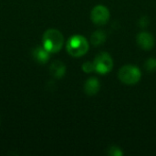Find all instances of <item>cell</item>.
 <instances>
[{
  "instance_id": "6da1fadb",
  "label": "cell",
  "mask_w": 156,
  "mask_h": 156,
  "mask_svg": "<svg viewBox=\"0 0 156 156\" xmlns=\"http://www.w3.org/2000/svg\"><path fill=\"white\" fill-rule=\"evenodd\" d=\"M42 44L49 53H57L61 50L64 45V37L59 30L50 28L44 33Z\"/></svg>"
},
{
  "instance_id": "7a4b0ae2",
  "label": "cell",
  "mask_w": 156,
  "mask_h": 156,
  "mask_svg": "<svg viewBox=\"0 0 156 156\" xmlns=\"http://www.w3.org/2000/svg\"><path fill=\"white\" fill-rule=\"evenodd\" d=\"M90 48L88 39L81 35H74L70 37L66 43V49L68 53L74 58H80L84 56Z\"/></svg>"
},
{
  "instance_id": "3957f363",
  "label": "cell",
  "mask_w": 156,
  "mask_h": 156,
  "mask_svg": "<svg viewBox=\"0 0 156 156\" xmlns=\"http://www.w3.org/2000/svg\"><path fill=\"white\" fill-rule=\"evenodd\" d=\"M118 78L120 81L125 85H135L141 80L142 71L139 67L135 65H124L120 69L118 72Z\"/></svg>"
},
{
  "instance_id": "277c9868",
  "label": "cell",
  "mask_w": 156,
  "mask_h": 156,
  "mask_svg": "<svg viewBox=\"0 0 156 156\" xmlns=\"http://www.w3.org/2000/svg\"><path fill=\"white\" fill-rule=\"evenodd\" d=\"M95 71L100 75H105L111 72L113 68V59L108 52L99 53L93 60Z\"/></svg>"
},
{
  "instance_id": "5b68a950",
  "label": "cell",
  "mask_w": 156,
  "mask_h": 156,
  "mask_svg": "<svg viewBox=\"0 0 156 156\" xmlns=\"http://www.w3.org/2000/svg\"><path fill=\"white\" fill-rule=\"evenodd\" d=\"M111 16L110 10L103 5H95L90 12V19L96 26L101 27L108 23Z\"/></svg>"
},
{
  "instance_id": "8992f818",
  "label": "cell",
  "mask_w": 156,
  "mask_h": 156,
  "mask_svg": "<svg viewBox=\"0 0 156 156\" xmlns=\"http://www.w3.org/2000/svg\"><path fill=\"white\" fill-rule=\"evenodd\" d=\"M137 45L144 50H151L155 45L154 37L147 31H141L136 36Z\"/></svg>"
},
{
  "instance_id": "52a82bcc",
  "label": "cell",
  "mask_w": 156,
  "mask_h": 156,
  "mask_svg": "<svg viewBox=\"0 0 156 156\" xmlns=\"http://www.w3.org/2000/svg\"><path fill=\"white\" fill-rule=\"evenodd\" d=\"M84 92L88 95V96H94L96 95L100 90H101V83L100 80L95 78V77H91L89 78L85 83H84Z\"/></svg>"
},
{
  "instance_id": "ba28073f",
  "label": "cell",
  "mask_w": 156,
  "mask_h": 156,
  "mask_svg": "<svg viewBox=\"0 0 156 156\" xmlns=\"http://www.w3.org/2000/svg\"><path fill=\"white\" fill-rule=\"evenodd\" d=\"M32 55H33V58L34 59L40 63V64H45L48 61L49 58H50V53L42 46H38L37 48H35L33 49V52H32Z\"/></svg>"
},
{
  "instance_id": "9c48e42d",
  "label": "cell",
  "mask_w": 156,
  "mask_h": 156,
  "mask_svg": "<svg viewBox=\"0 0 156 156\" xmlns=\"http://www.w3.org/2000/svg\"><path fill=\"white\" fill-rule=\"evenodd\" d=\"M49 72L55 79H61L66 74V66L60 60H55L50 65Z\"/></svg>"
},
{
  "instance_id": "30bf717a",
  "label": "cell",
  "mask_w": 156,
  "mask_h": 156,
  "mask_svg": "<svg viewBox=\"0 0 156 156\" xmlns=\"http://www.w3.org/2000/svg\"><path fill=\"white\" fill-rule=\"evenodd\" d=\"M106 38H107V36H106L105 31L101 30V29H98L91 34L90 44L93 47H99V46L102 45L103 43H105Z\"/></svg>"
},
{
  "instance_id": "8fae6325",
  "label": "cell",
  "mask_w": 156,
  "mask_h": 156,
  "mask_svg": "<svg viewBox=\"0 0 156 156\" xmlns=\"http://www.w3.org/2000/svg\"><path fill=\"white\" fill-rule=\"evenodd\" d=\"M144 69L148 72H155L156 71V58H149L144 62Z\"/></svg>"
},
{
  "instance_id": "7c38bea8",
  "label": "cell",
  "mask_w": 156,
  "mask_h": 156,
  "mask_svg": "<svg viewBox=\"0 0 156 156\" xmlns=\"http://www.w3.org/2000/svg\"><path fill=\"white\" fill-rule=\"evenodd\" d=\"M107 154L108 155L110 156H122L123 155V153L122 151V149L118 146H111L108 148V151H107Z\"/></svg>"
},
{
  "instance_id": "4fadbf2b",
  "label": "cell",
  "mask_w": 156,
  "mask_h": 156,
  "mask_svg": "<svg viewBox=\"0 0 156 156\" xmlns=\"http://www.w3.org/2000/svg\"><path fill=\"white\" fill-rule=\"evenodd\" d=\"M82 70L85 73H91L93 71H95V67H94V63L90 62V61H86L82 64L81 66Z\"/></svg>"
},
{
  "instance_id": "5bb4252c",
  "label": "cell",
  "mask_w": 156,
  "mask_h": 156,
  "mask_svg": "<svg viewBox=\"0 0 156 156\" xmlns=\"http://www.w3.org/2000/svg\"><path fill=\"white\" fill-rule=\"evenodd\" d=\"M149 23H150V20H149L148 16H141V18L139 19L138 25H139V27H142V28H145V27H148Z\"/></svg>"
}]
</instances>
